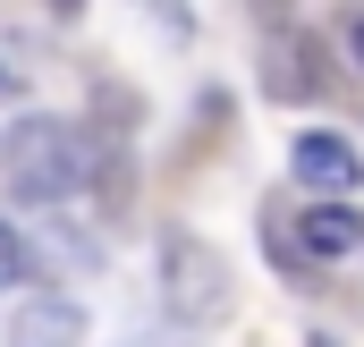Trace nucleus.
<instances>
[{"mask_svg":"<svg viewBox=\"0 0 364 347\" xmlns=\"http://www.w3.org/2000/svg\"><path fill=\"white\" fill-rule=\"evenodd\" d=\"M93 170H102V153H93V136L77 119L34 110V119H17V127L0 136V178H9L17 203H68Z\"/></svg>","mask_w":364,"mask_h":347,"instance_id":"obj_1","label":"nucleus"},{"mask_svg":"<svg viewBox=\"0 0 364 347\" xmlns=\"http://www.w3.org/2000/svg\"><path fill=\"white\" fill-rule=\"evenodd\" d=\"M161 297H170V314H178V322H220V314H229V297H237L229 255H220V246H203L195 229H170V237H161Z\"/></svg>","mask_w":364,"mask_h":347,"instance_id":"obj_2","label":"nucleus"},{"mask_svg":"<svg viewBox=\"0 0 364 347\" xmlns=\"http://www.w3.org/2000/svg\"><path fill=\"white\" fill-rule=\"evenodd\" d=\"M288 170H296L305 195H348V186L364 178V144L339 136V127H305V136L288 144Z\"/></svg>","mask_w":364,"mask_h":347,"instance_id":"obj_3","label":"nucleus"},{"mask_svg":"<svg viewBox=\"0 0 364 347\" xmlns=\"http://www.w3.org/2000/svg\"><path fill=\"white\" fill-rule=\"evenodd\" d=\"M9 347H85V305L77 297H26L9 314Z\"/></svg>","mask_w":364,"mask_h":347,"instance_id":"obj_4","label":"nucleus"},{"mask_svg":"<svg viewBox=\"0 0 364 347\" xmlns=\"http://www.w3.org/2000/svg\"><path fill=\"white\" fill-rule=\"evenodd\" d=\"M364 246V212H348V203H305L296 212V255L305 262H339Z\"/></svg>","mask_w":364,"mask_h":347,"instance_id":"obj_5","label":"nucleus"},{"mask_svg":"<svg viewBox=\"0 0 364 347\" xmlns=\"http://www.w3.org/2000/svg\"><path fill=\"white\" fill-rule=\"evenodd\" d=\"M263 68H272V93H279V102L331 85V77H322V51H314V43H296V34H272V43H263Z\"/></svg>","mask_w":364,"mask_h":347,"instance_id":"obj_6","label":"nucleus"},{"mask_svg":"<svg viewBox=\"0 0 364 347\" xmlns=\"http://www.w3.org/2000/svg\"><path fill=\"white\" fill-rule=\"evenodd\" d=\"M26 279H34V246L0 220V288H26Z\"/></svg>","mask_w":364,"mask_h":347,"instance_id":"obj_7","label":"nucleus"},{"mask_svg":"<svg viewBox=\"0 0 364 347\" xmlns=\"http://www.w3.org/2000/svg\"><path fill=\"white\" fill-rule=\"evenodd\" d=\"M348 60H356V68H364V9H356V17H348Z\"/></svg>","mask_w":364,"mask_h":347,"instance_id":"obj_8","label":"nucleus"},{"mask_svg":"<svg viewBox=\"0 0 364 347\" xmlns=\"http://www.w3.org/2000/svg\"><path fill=\"white\" fill-rule=\"evenodd\" d=\"M0 102H17V77H9V68H0Z\"/></svg>","mask_w":364,"mask_h":347,"instance_id":"obj_9","label":"nucleus"},{"mask_svg":"<svg viewBox=\"0 0 364 347\" xmlns=\"http://www.w3.org/2000/svg\"><path fill=\"white\" fill-rule=\"evenodd\" d=\"M60 9H77V0H60Z\"/></svg>","mask_w":364,"mask_h":347,"instance_id":"obj_10","label":"nucleus"},{"mask_svg":"<svg viewBox=\"0 0 364 347\" xmlns=\"http://www.w3.org/2000/svg\"><path fill=\"white\" fill-rule=\"evenodd\" d=\"M314 347H331V339H314Z\"/></svg>","mask_w":364,"mask_h":347,"instance_id":"obj_11","label":"nucleus"}]
</instances>
